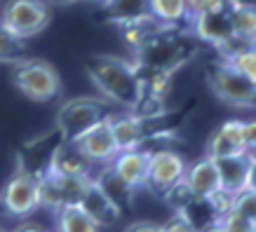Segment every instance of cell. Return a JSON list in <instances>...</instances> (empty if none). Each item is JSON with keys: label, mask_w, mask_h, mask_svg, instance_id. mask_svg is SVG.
Returning <instances> with one entry per match:
<instances>
[{"label": "cell", "mask_w": 256, "mask_h": 232, "mask_svg": "<svg viewBox=\"0 0 256 232\" xmlns=\"http://www.w3.org/2000/svg\"><path fill=\"white\" fill-rule=\"evenodd\" d=\"M87 75L99 89L101 99L127 110H136L144 94V85H141V73L132 59L96 54L87 63Z\"/></svg>", "instance_id": "cell-1"}, {"label": "cell", "mask_w": 256, "mask_h": 232, "mask_svg": "<svg viewBox=\"0 0 256 232\" xmlns=\"http://www.w3.org/2000/svg\"><path fill=\"white\" fill-rule=\"evenodd\" d=\"M193 52L195 49L190 40L181 35L176 26H170L162 33H158L156 38L148 40L144 47H139L136 52H132V61L141 70L174 75L181 66H186V61L193 59Z\"/></svg>", "instance_id": "cell-2"}, {"label": "cell", "mask_w": 256, "mask_h": 232, "mask_svg": "<svg viewBox=\"0 0 256 232\" xmlns=\"http://www.w3.org/2000/svg\"><path fill=\"white\" fill-rule=\"evenodd\" d=\"M12 85L36 103H47L62 94V75L45 59L26 56L12 66Z\"/></svg>", "instance_id": "cell-3"}, {"label": "cell", "mask_w": 256, "mask_h": 232, "mask_svg": "<svg viewBox=\"0 0 256 232\" xmlns=\"http://www.w3.org/2000/svg\"><path fill=\"white\" fill-rule=\"evenodd\" d=\"M108 113V101L101 96H78L68 99L62 103V108L56 110L54 127L64 136V141H76L92 127L106 120Z\"/></svg>", "instance_id": "cell-4"}, {"label": "cell", "mask_w": 256, "mask_h": 232, "mask_svg": "<svg viewBox=\"0 0 256 232\" xmlns=\"http://www.w3.org/2000/svg\"><path fill=\"white\" fill-rule=\"evenodd\" d=\"M47 23H50V5L45 0H5L0 9V26L22 40L42 33Z\"/></svg>", "instance_id": "cell-5"}, {"label": "cell", "mask_w": 256, "mask_h": 232, "mask_svg": "<svg viewBox=\"0 0 256 232\" xmlns=\"http://www.w3.org/2000/svg\"><path fill=\"white\" fill-rule=\"evenodd\" d=\"M212 94L230 108H256V85L230 63H216L207 77Z\"/></svg>", "instance_id": "cell-6"}, {"label": "cell", "mask_w": 256, "mask_h": 232, "mask_svg": "<svg viewBox=\"0 0 256 232\" xmlns=\"http://www.w3.org/2000/svg\"><path fill=\"white\" fill-rule=\"evenodd\" d=\"M0 204L8 216H31L40 207V178L26 171H16L2 188Z\"/></svg>", "instance_id": "cell-7"}, {"label": "cell", "mask_w": 256, "mask_h": 232, "mask_svg": "<svg viewBox=\"0 0 256 232\" xmlns=\"http://www.w3.org/2000/svg\"><path fill=\"white\" fill-rule=\"evenodd\" d=\"M92 176H59V174H45L40 178V207L59 211L68 204H80Z\"/></svg>", "instance_id": "cell-8"}, {"label": "cell", "mask_w": 256, "mask_h": 232, "mask_svg": "<svg viewBox=\"0 0 256 232\" xmlns=\"http://www.w3.org/2000/svg\"><path fill=\"white\" fill-rule=\"evenodd\" d=\"M64 143V136L59 134V129H52V132H45L36 136V139L26 141L19 153H16V171H26V174H33V176L42 178L45 174H50V167H52V157H54L56 148Z\"/></svg>", "instance_id": "cell-9"}, {"label": "cell", "mask_w": 256, "mask_h": 232, "mask_svg": "<svg viewBox=\"0 0 256 232\" xmlns=\"http://www.w3.org/2000/svg\"><path fill=\"white\" fill-rule=\"evenodd\" d=\"M188 23L193 28L195 40L207 42L212 47L224 45L226 40L235 35L233 26H230V5H228V0L221 2V5H214V7L193 12Z\"/></svg>", "instance_id": "cell-10"}, {"label": "cell", "mask_w": 256, "mask_h": 232, "mask_svg": "<svg viewBox=\"0 0 256 232\" xmlns=\"http://www.w3.org/2000/svg\"><path fill=\"white\" fill-rule=\"evenodd\" d=\"M186 160L174 150L160 148V150H150V160H148V183L146 186L162 197L167 188H172L176 181L186 176Z\"/></svg>", "instance_id": "cell-11"}, {"label": "cell", "mask_w": 256, "mask_h": 232, "mask_svg": "<svg viewBox=\"0 0 256 232\" xmlns=\"http://www.w3.org/2000/svg\"><path fill=\"white\" fill-rule=\"evenodd\" d=\"M70 143H76L78 150L92 164H110L116 160V155L120 153V148H118L116 139H113V132H110L108 117L101 120L96 127H92L90 132H85L80 139L70 141Z\"/></svg>", "instance_id": "cell-12"}, {"label": "cell", "mask_w": 256, "mask_h": 232, "mask_svg": "<svg viewBox=\"0 0 256 232\" xmlns=\"http://www.w3.org/2000/svg\"><path fill=\"white\" fill-rule=\"evenodd\" d=\"M80 207L87 211V216L92 218L99 228H113L122 218V207L110 200L94 178L90 181V186H87L85 195L80 200Z\"/></svg>", "instance_id": "cell-13"}, {"label": "cell", "mask_w": 256, "mask_h": 232, "mask_svg": "<svg viewBox=\"0 0 256 232\" xmlns=\"http://www.w3.org/2000/svg\"><path fill=\"white\" fill-rule=\"evenodd\" d=\"M118 23V33H120V38L122 42L132 52H136L139 47H144L150 38H156L158 33H162L164 28H170V26H164L162 21H158L153 14H136V16H130V19H120Z\"/></svg>", "instance_id": "cell-14"}, {"label": "cell", "mask_w": 256, "mask_h": 232, "mask_svg": "<svg viewBox=\"0 0 256 232\" xmlns=\"http://www.w3.org/2000/svg\"><path fill=\"white\" fill-rule=\"evenodd\" d=\"M148 160L150 153L146 150H120L110 167L132 190H139L148 183Z\"/></svg>", "instance_id": "cell-15"}, {"label": "cell", "mask_w": 256, "mask_h": 232, "mask_svg": "<svg viewBox=\"0 0 256 232\" xmlns=\"http://www.w3.org/2000/svg\"><path fill=\"white\" fill-rule=\"evenodd\" d=\"M204 150H207V157H212V160L247 153L244 143H242V120H228L216 132H212Z\"/></svg>", "instance_id": "cell-16"}, {"label": "cell", "mask_w": 256, "mask_h": 232, "mask_svg": "<svg viewBox=\"0 0 256 232\" xmlns=\"http://www.w3.org/2000/svg\"><path fill=\"white\" fill-rule=\"evenodd\" d=\"M186 183L193 190L195 200H210L212 195L221 190V178H218L216 162L212 157H202L190 167H186Z\"/></svg>", "instance_id": "cell-17"}, {"label": "cell", "mask_w": 256, "mask_h": 232, "mask_svg": "<svg viewBox=\"0 0 256 232\" xmlns=\"http://www.w3.org/2000/svg\"><path fill=\"white\" fill-rule=\"evenodd\" d=\"M218 169V178H221V190L228 195H238L240 190L247 188V176H249V162L252 155L240 153L230 155V157H221L214 160Z\"/></svg>", "instance_id": "cell-18"}, {"label": "cell", "mask_w": 256, "mask_h": 232, "mask_svg": "<svg viewBox=\"0 0 256 232\" xmlns=\"http://www.w3.org/2000/svg\"><path fill=\"white\" fill-rule=\"evenodd\" d=\"M92 167L94 164L80 153L76 143L64 141L62 146L56 148L54 157H52L50 171H52V174H59V176H90V169H92Z\"/></svg>", "instance_id": "cell-19"}, {"label": "cell", "mask_w": 256, "mask_h": 232, "mask_svg": "<svg viewBox=\"0 0 256 232\" xmlns=\"http://www.w3.org/2000/svg\"><path fill=\"white\" fill-rule=\"evenodd\" d=\"M146 9L164 26H178L190 19L186 0H146Z\"/></svg>", "instance_id": "cell-20"}, {"label": "cell", "mask_w": 256, "mask_h": 232, "mask_svg": "<svg viewBox=\"0 0 256 232\" xmlns=\"http://www.w3.org/2000/svg\"><path fill=\"white\" fill-rule=\"evenodd\" d=\"M56 230L59 232H101V228L87 216L80 204H68L56 211Z\"/></svg>", "instance_id": "cell-21"}, {"label": "cell", "mask_w": 256, "mask_h": 232, "mask_svg": "<svg viewBox=\"0 0 256 232\" xmlns=\"http://www.w3.org/2000/svg\"><path fill=\"white\" fill-rule=\"evenodd\" d=\"M94 181H96V183L101 186V190L108 195L113 202H118L120 207H124V204H130V202H132L134 190L124 183L122 178L118 176L110 164H104V169L99 171V176L94 178Z\"/></svg>", "instance_id": "cell-22"}, {"label": "cell", "mask_w": 256, "mask_h": 232, "mask_svg": "<svg viewBox=\"0 0 256 232\" xmlns=\"http://www.w3.org/2000/svg\"><path fill=\"white\" fill-rule=\"evenodd\" d=\"M230 26L240 38L256 40V9L254 7H230Z\"/></svg>", "instance_id": "cell-23"}, {"label": "cell", "mask_w": 256, "mask_h": 232, "mask_svg": "<svg viewBox=\"0 0 256 232\" xmlns=\"http://www.w3.org/2000/svg\"><path fill=\"white\" fill-rule=\"evenodd\" d=\"M22 59H26V45H24V40L12 35L10 31H5L0 26V63L14 66Z\"/></svg>", "instance_id": "cell-24"}, {"label": "cell", "mask_w": 256, "mask_h": 232, "mask_svg": "<svg viewBox=\"0 0 256 232\" xmlns=\"http://www.w3.org/2000/svg\"><path fill=\"white\" fill-rule=\"evenodd\" d=\"M162 202L167 207H172V211H186L195 202V195H193V190L188 188L186 178H181V181H176L174 186L167 188L162 193Z\"/></svg>", "instance_id": "cell-25"}, {"label": "cell", "mask_w": 256, "mask_h": 232, "mask_svg": "<svg viewBox=\"0 0 256 232\" xmlns=\"http://www.w3.org/2000/svg\"><path fill=\"white\" fill-rule=\"evenodd\" d=\"M226 63H230L238 73H242L247 80H252L256 85V45L240 52V54H235L233 59H226Z\"/></svg>", "instance_id": "cell-26"}, {"label": "cell", "mask_w": 256, "mask_h": 232, "mask_svg": "<svg viewBox=\"0 0 256 232\" xmlns=\"http://www.w3.org/2000/svg\"><path fill=\"white\" fill-rule=\"evenodd\" d=\"M233 211H238L240 216L249 218L252 223L256 221V193L254 190H249V188H244V190H240L238 195H233V207H230Z\"/></svg>", "instance_id": "cell-27"}, {"label": "cell", "mask_w": 256, "mask_h": 232, "mask_svg": "<svg viewBox=\"0 0 256 232\" xmlns=\"http://www.w3.org/2000/svg\"><path fill=\"white\" fill-rule=\"evenodd\" d=\"M160 228H162V232H200L186 211H174Z\"/></svg>", "instance_id": "cell-28"}, {"label": "cell", "mask_w": 256, "mask_h": 232, "mask_svg": "<svg viewBox=\"0 0 256 232\" xmlns=\"http://www.w3.org/2000/svg\"><path fill=\"white\" fill-rule=\"evenodd\" d=\"M218 223H221V228H224L226 232H254V223H252L249 218L240 216V214L233 209L218 218Z\"/></svg>", "instance_id": "cell-29"}, {"label": "cell", "mask_w": 256, "mask_h": 232, "mask_svg": "<svg viewBox=\"0 0 256 232\" xmlns=\"http://www.w3.org/2000/svg\"><path fill=\"white\" fill-rule=\"evenodd\" d=\"M242 143L247 153L256 155V120H242Z\"/></svg>", "instance_id": "cell-30"}, {"label": "cell", "mask_w": 256, "mask_h": 232, "mask_svg": "<svg viewBox=\"0 0 256 232\" xmlns=\"http://www.w3.org/2000/svg\"><path fill=\"white\" fill-rule=\"evenodd\" d=\"M122 232H162V228H160V223H153V221H134Z\"/></svg>", "instance_id": "cell-31"}, {"label": "cell", "mask_w": 256, "mask_h": 232, "mask_svg": "<svg viewBox=\"0 0 256 232\" xmlns=\"http://www.w3.org/2000/svg\"><path fill=\"white\" fill-rule=\"evenodd\" d=\"M188 2V9H190V14L193 12H200V9H207V7H214V5H221L226 0H186Z\"/></svg>", "instance_id": "cell-32"}, {"label": "cell", "mask_w": 256, "mask_h": 232, "mask_svg": "<svg viewBox=\"0 0 256 232\" xmlns=\"http://www.w3.org/2000/svg\"><path fill=\"white\" fill-rule=\"evenodd\" d=\"M252 155V153H249ZM247 188L256 193V155H252V162H249V176H247Z\"/></svg>", "instance_id": "cell-33"}, {"label": "cell", "mask_w": 256, "mask_h": 232, "mask_svg": "<svg viewBox=\"0 0 256 232\" xmlns=\"http://www.w3.org/2000/svg\"><path fill=\"white\" fill-rule=\"evenodd\" d=\"M12 232H47V230L40 228V225H36V223H24V225H16Z\"/></svg>", "instance_id": "cell-34"}, {"label": "cell", "mask_w": 256, "mask_h": 232, "mask_svg": "<svg viewBox=\"0 0 256 232\" xmlns=\"http://www.w3.org/2000/svg\"><path fill=\"white\" fill-rule=\"evenodd\" d=\"M230 7H254L256 9V0H228Z\"/></svg>", "instance_id": "cell-35"}, {"label": "cell", "mask_w": 256, "mask_h": 232, "mask_svg": "<svg viewBox=\"0 0 256 232\" xmlns=\"http://www.w3.org/2000/svg\"><path fill=\"white\" fill-rule=\"evenodd\" d=\"M200 232H226V230L221 228V223H218V221H214V223H210L207 228H202Z\"/></svg>", "instance_id": "cell-36"}, {"label": "cell", "mask_w": 256, "mask_h": 232, "mask_svg": "<svg viewBox=\"0 0 256 232\" xmlns=\"http://www.w3.org/2000/svg\"><path fill=\"white\" fill-rule=\"evenodd\" d=\"M47 5H66V2H76V0H45Z\"/></svg>", "instance_id": "cell-37"}, {"label": "cell", "mask_w": 256, "mask_h": 232, "mask_svg": "<svg viewBox=\"0 0 256 232\" xmlns=\"http://www.w3.org/2000/svg\"><path fill=\"white\" fill-rule=\"evenodd\" d=\"M94 2H106V5H108V2H110V0H94Z\"/></svg>", "instance_id": "cell-38"}, {"label": "cell", "mask_w": 256, "mask_h": 232, "mask_svg": "<svg viewBox=\"0 0 256 232\" xmlns=\"http://www.w3.org/2000/svg\"><path fill=\"white\" fill-rule=\"evenodd\" d=\"M254 232H256V221H254Z\"/></svg>", "instance_id": "cell-39"}, {"label": "cell", "mask_w": 256, "mask_h": 232, "mask_svg": "<svg viewBox=\"0 0 256 232\" xmlns=\"http://www.w3.org/2000/svg\"><path fill=\"white\" fill-rule=\"evenodd\" d=\"M0 211H2V204H0Z\"/></svg>", "instance_id": "cell-40"}, {"label": "cell", "mask_w": 256, "mask_h": 232, "mask_svg": "<svg viewBox=\"0 0 256 232\" xmlns=\"http://www.w3.org/2000/svg\"><path fill=\"white\" fill-rule=\"evenodd\" d=\"M0 232H2V230H0Z\"/></svg>", "instance_id": "cell-41"}]
</instances>
